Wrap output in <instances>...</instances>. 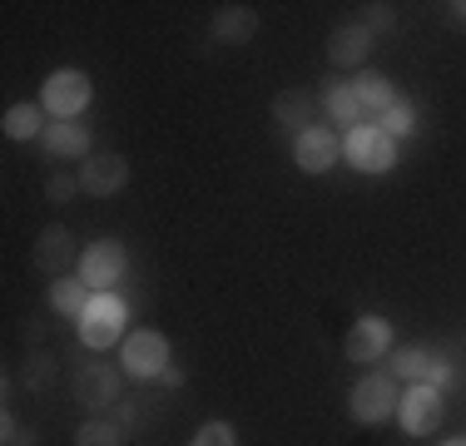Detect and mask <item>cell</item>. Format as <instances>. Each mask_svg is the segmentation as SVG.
<instances>
[{
  "label": "cell",
  "mask_w": 466,
  "mask_h": 446,
  "mask_svg": "<svg viewBox=\"0 0 466 446\" xmlns=\"http://www.w3.org/2000/svg\"><path fill=\"white\" fill-rule=\"evenodd\" d=\"M169 367V338L154 328H135L119 342V372L129 382H159V372Z\"/></svg>",
  "instance_id": "6da1fadb"
},
{
  "label": "cell",
  "mask_w": 466,
  "mask_h": 446,
  "mask_svg": "<svg viewBox=\"0 0 466 446\" xmlns=\"http://www.w3.org/2000/svg\"><path fill=\"white\" fill-rule=\"evenodd\" d=\"M125 322H129V312H125V303H119L115 293H95L90 308H85V318H80V342L90 352H109L115 342L129 338Z\"/></svg>",
  "instance_id": "7a4b0ae2"
},
{
  "label": "cell",
  "mask_w": 466,
  "mask_h": 446,
  "mask_svg": "<svg viewBox=\"0 0 466 446\" xmlns=\"http://www.w3.org/2000/svg\"><path fill=\"white\" fill-rule=\"evenodd\" d=\"M397 382H392V372H368V377H358V387H352V397H348V411H352V421H362V427H382L387 417H397Z\"/></svg>",
  "instance_id": "3957f363"
},
{
  "label": "cell",
  "mask_w": 466,
  "mask_h": 446,
  "mask_svg": "<svg viewBox=\"0 0 466 446\" xmlns=\"http://www.w3.org/2000/svg\"><path fill=\"white\" fill-rule=\"evenodd\" d=\"M342 154H348V164L362 174H387L397 164V139L382 125H358L342 139Z\"/></svg>",
  "instance_id": "277c9868"
},
{
  "label": "cell",
  "mask_w": 466,
  "mask_h": 446,
  "mask_svg": "<svg viewBox=\"0 0 466 446\" xmlns=\"http://www.w3.org/2000/svg\"><path fill=\"white\" fill-rule=\"evenodd\" d=\"M85 105H90V75L85 70H55L40 85V109L55 119H80Z\"/></svg>",
  "instance_id": "5b68a950"
},
{
  "label": "cell",
  "mask_w": 466,
  "mask_h": 446,
  "mask_svg": "<svg viewBox=\"0 0 466 446\" xmlns=\"http://www.w3.org/2000/svg\"><path fill=\"white\" fill-rule=\"evenodd\" d=\"M441 417H447V401H441V387H431V382H412V392L397 401V421H402L407 437L437 431Z\"/></svg>",
  "instance_id": "8992f818"
},
{
  "label": "cell",
  "mask_w": 466,
  "mask_h": 446,
  "mask_svg": "<svg viewBox=\"0 0 466 446\" xmlns=\"http://www.w3.org/2000/svg\"><path fill=\"white\" fill-rule=\"evenodd\" d=\"M387 348H392V322L377 318V312H362V318L348 328V338H342V352H348V362H358V367L382 362Z\"/></svg>",
  "instance_id": "52a82bcc"
},
{
  "label": "cell",
  "mask_w": 466,
  "mask_h": 446,
  "mask_svg": "<svg viewBox=\"0 0 466 446\" xmlns=\"http://www.w3.org/2000/svg\"><path fill=\"white\" fill-rule=\"evenodd\" d=\"M125 268H129V258H125V243L119 238H99L90 248H80V278L95 293H109L125 278Z\"/></svg>",
  "instance_id": "ba28073f"
},
{
  "label": "cell",
  "mask_w": 466,
  "mask_h": 446,
  "mask_svg": "<svg viewBox=\"0 0 466 446\" xmlns=\"http://www.w3.org/2000/svg\"><path fill=\"white\" fill-rule=\"evenodd\" d=\"M70 392L80 407H95V411H105V407H115L119 392H125V377L115 372V367H105V362H85L80 372L70 377Z\"/></svg>",
  "instance_id": "9c48e42d"
},
{
  "label": "cell",
  "mask_w": 466,
  "mask_h": 446,
  "mask_svg": "<svg viewBox=\"0 0 466 446\" xmlns=\"http://www.w3.org/2000/svg\"><path fill=\"white\" fill-rule=\"evenodd\" d=\"M30 263H35L46 278H65V273H70V263H80L75 233L65 228V223H46L40 238H35V248H30Z\"/></svg>",
  "instance_id": "30bf717a"
},
{
  "label": "cell",
  "mask_w": 466,
  "mask_h": 446,
  "mask_svg": "<svg viewBox=\"0 0 466 446\" xmlns=\"http://www.w3.org/2000/svg\"><path fill=\"white\" fill-rule=\"evenodd\" d=\"M293 159H298V169H303V174H328L332 164L342 159V139L332 129L313 125V129H303L293 139Z\"/></svg>",
  "instance_id": "8fae6325"
},
{
  "label": "cell",
  "mask_w": 466,
  "mask_h": 446,
  "mask_svg": "<svg viewBox=\"0 0 466 446\" xmlns=\"http://www.w3.org/2000/svg\"><path fill=\"white\" fill-rule=\"evenodd\" d=\"M368 55H372V30L362 25H338L328 35V65L332 70H368Z\"/></svg>",
  "instance_id": "7c38bea8"
},
{
  "label": "cell",
  "mask_w": 466,
  "mask_h": 446,
  "mask_svg": "<svg viewBox=\"0 0 466 446\" xmlns=\"http://www.w3.org/2000/svg\"><path fill=\"white\" fill-rule=\"evenodd\" d=\"M125 184H129V159L125 154H90V159H85V169H80L85 194L109 198V194H119Z\"/></svg>",
  "instance_id": "4fadbf2b"
},
{
  "label": "cell",
  "mask_w": 466,
  "mask_h": 446,
  "mask_svg": "<svg viewBox=\"0 0 466 446\" xmlns=\"http://www.w3.org/2000/svg\"><path fill=\"white\" fill-rule=\"evenodd\" d=\"M40 144H46V154H55V159H90V129L80 119H55Z\"/></svg>",
  "instance_id": "5bb4252c"
},
{
  "label": "cell",
  "mask_w": 466,
  "mask_h": 446,
  "mask_svg": "<svg viewBox=\"0 0 466 446\" xmlns=\"http://www.w3.org/2000/svg\"><path fill=\"white\" fill-rule=\"evenodd\" d=\"M253 35H258V10H253V5L214 10V40L218 45H248Z\"/></svg>",
  "instance_id": "9a60e30c"
},
{
  "label": "cell",
  "mask_w": 466,
  "mask_h": 446,
  "mask_svg": "<svg viewBox=\"0 0 466 446\" xmlns=\"http://www.w3.org/2000/svg\"><path fill=\"white\" fill-rule=\"evenodd\" d=\"M273 119H279L283 129L303 134V129L318 125V99L308 95V89H283V95L273 99Z\"/></svg>",
  "instance_id": "2e32d148"
},
{
  "label": "cell",
  "mask_w": 466,
  "mask_h": 446,
  "mask_svg": "<svg viewBox=\"0 0 466 446\" xmlns=\"http://www.w3.org/2000/svg\"><path fill=\"white\" fill-rule=\"evenodd\" d=\"M352 95H358L362 115H387V109L397 105V85L387 80L382 70H358V80H352Z\"/></svg>",
  "instance_id": "e0dca14e"
},
{
  "label": "cell",
  "mask_w": 466,
  "mask_h": 446,
  "mask_svg": "<svg viewBox=\"0 0 466 446\" xmlns=\"http://www.w3.org/2000/svg\"><path fill=\"white\" fill-rule=\"evenodd\" d=\"M90 298H95V288L85 283L80 273H65V278H55L50 283V308L60 312V318H85V308H90Z\"/></svg>",
  "instance_id": "ac0fdd59"
},
{
  "label": "cell",
  "mask_w": 466,
  "mask_h": 446,
  "mask_svg": "<svg viewBox=\"0 0 466 446\" xmlns=\"http://www.w3.org/2000/svg\"><path fill=\"white\" fill-rule=\"evenodd\" d=\"M323 109H328V119L338 129H358L362 119V105H358V95H352V85H342V80H328L323 85Z\"/></svg>",
  "instance_id": "d6986e66"
},
{
  "label": "cell",
  "mask_w": 466,
  "mask_h": 446,
  "mask_svg": "<svg viewBox=\"0 0 466 446\" xmlns=\"http://www.w3.org/2000/svg\"><path fill=\"white\" fill-rule=\"evenodd\" d=\"M0 129H5V139L25 144V139H46V109L40 105H10L5 119H0Z\"/></svg>",
  "instance_id": "ffe728a7"
},
{
  "label": "cell",
  "mask_w": 466,
  "mask_h": 446,
  "mask_svg": "<svg viewBox=\"0 0 466 446\" xmlns=\"http://www.w3.org/2000/svg\"><path fill=\"white\" fill-rule=\"evenodd\" d=\"M431 357L437 352H427V348H392V357H387V372L392 377H407V382H427L431 377Z\"/></svg>",
  "instance_id": "44dd1931"
},
{
  "label": "cell",
  "mask_w": 466,
  "mask_h": 446,
  "mask_svg": "<svg viewBox=\"0 0 466 446\" xmlns=\"http://www.w3.org/2000/svg\"><path fill=\"white\" fill-rule=\"evenodd\" d=\"M20 377H25L30 392H50V387L60 382V362H55V352L35 348V352L25 357V367H20Z\"/></svg>",
  "instance_id": "7402d4cb"
},
{
  "label": "cell",
  "mask_w": 466,
  "mask_h": 446,
  "mask_svg": "<svg viewBox=\"0 0 466 446\" xmlns=\"http://www.w3.org/2000/svg\"><path fill=\"white\" fill-rule=\"evenodd\" d=\"M75 446H125V431H119L115 421L95 417V421H85V427L75 431Z\"/></svg>",
  "instance_id": "603a6c76"
},
{
  "label": "cell",
  "mask_w": 466,
  "mask_h": 446,
  "mask_svg": "<svg viewBox=\"0 0 466 446\" xmlns=\"http://www.w3.org/2000/svg\"><path fill=\"white\" fill-rule=\"evenodd\" d=\"M75 194H85V188H80V174H70V169H55V174L46 178V198H50V204H70Z\"/></svg>",
  "instance_id": "cb8c5ba5"
},
{
  "label": "cell",
  "mask_w": 466,
  "mask_h": 446,
  "mask_svg": "<svg viewBox=\"0 0 466 446\" xmlns=\"http://www.w3.org/2000/svg\"><path fill=\"white\" fill-rule=\"evenodd\" d=\"M188 446H238V431H233V421H204Z\"/></svg>",
  "instance_id": "d4e9b609"
},
{
  "label": "cell",
  "mask_w": 466,
  "mask_h": 446,
  "mask_svg": "<svg viewBox=\"0 0 466 446\" xmlns=\"http://www.w3.org/2000/svg\"><path fill=\"white\" fill-rule=\"evenodd\" d=\"M382 129L392 134V139H397V134H412V129H417V105H407V99H397V105L382 115Z\"/></svg>",
  "instance_id": "484cf974"
},
{
  "label": "cell",
  "mask_w": 466,
  "mask_h": 446,
  "mask_svg": "<svg viewBox=\"0 0 466 446\" xmlns=\"http://www.w3.org/2000/svg\"><path fill=\"white\" fill-rule=\"evenodd\" d=\"M362 10H368V15H362V25H368L372 35H377V30H392L397 25V10L382 5V0H372V5H362Z\"/></svg>",
  "instance_id": "4316f807"
},
{
  "label": "cell",
  "mask_w": 466,
  "mask_h": 446,
  "mask_svg": "<svg viewBox=\"0 0 466 446\" xmlns=\"http://www.w3.org/2000/svg\"><path fill=\"white\" fill-rule=\"evenodd\" d=\"M5 446H35V431H20L15 417H5Z\"/></svg>",
  "instance_id": "83f0119b"
},
{
  "label": "cell",
  "mask_w": 466,
  "mask_h": 446,
  "mask_svg": "<svg viewBox=\"0 0 466 446\" xmlns=\"http://www.w3.org/2000/svg\"><path fill=\"white\" fill-rule=\"evenodd\" d=\"M159 382L169 387V392H179V387H184V372H174V367H164V372H159Z\"/></svg>",
  "instance_id": "f1b7e54d"
},
{
  "label": "cell",
  "mask_w": 466,
  "mask_h": 446,
  "mask_svg": "<svg viewBox=\"0 0 466 446\" xmlns=\"http://www.w3.org/2000/svg\"><path fill=\"white\" fill-rule=\"evenodd\" d=\"M40 338H46V328H40V322L30 318V322H25V342H40Z\"/></svg>",
  "instance_id": "f546056e"
},
{
  "label": "cell",
  "mask_w": 466,
  "mask_h": 446,
  "mask_svg": "<svg viewBox=\"0 0 466 446\" xmlns=\"http://www.w3.org/2000/svg\"><path fill=\"white\" fill-rule=\"evenodd\" d=\"M451 10H457V20H466V0H457V5H451Z\"/></svg>",
  "instance_id": "4dcf8cb0"
},
{
  "label": "cell",
  "mask_w": 466,
  "mask_h": 446,
  "mask_svg": "<svg viewBox=\"0 0 466 446\" xmlns=\"http://www.w3.org/2000/svg\"><path fill=\"white\" fill-rule=\"evenodd\" d=\"M441 446H466V437H451V441H441Z\"/></svg>",
  "instance_id": "1f68e13d"
}]
</instances>
